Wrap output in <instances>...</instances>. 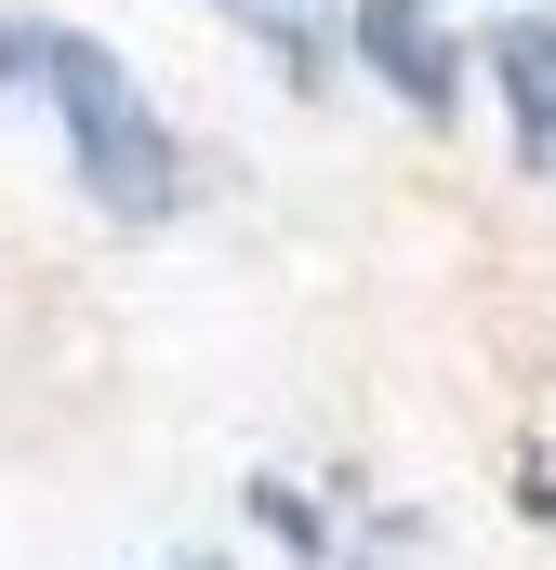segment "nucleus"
<instances>
[{
	"instance_id": "1",
	"label": "nucleus",
	"mask_w": 556,
	"mask_h": 570,
	"mask_svg": "<svg viewBox=\"0 0 556 570\" xmlns=\"http://www.w3.org/2000/svg\"><path fill=\"white\" fill-rule=\"evenodd\" d=\"M13 80L67 120V173H80V199H93L107 226H159V213H172V186H186L172 120L146 107V80L93 40V27L13 13V27H0V94H13Z\"/></svg>"
},
{
	"instance_id": "2",
	"label": "nucleus",
	"mask_w": 556,
	"mask_h": 570,
	"mask_svg": "<svg viewBox=\"0 0 556 570\" xmlns=\"http://www.w3.org/2000/svg\"><path fill=\"white\" fill-rule=\"evenodd\" d=\"M358 53H371V80H398L411 120H450L464 107V53H450L437 0H358Z\"/></svg>"
},
{
	"instance_id": "3",
	"label": "nucleus",
	"mask_w": 556,
	"mask_h": 570,
	"mask_svg": "<svg viewBox=\"0 0 556 570\" xmlns=\"http://www.w3.org/2000/svg\"><path fill=\"white\" fill-rule=\"evenodd\" d=\"M490 94H504V134H517V159L556 186V13L490 27Z\"/></svg>"
},
{
	"instance_id": "4",
	"label": "nucleus",
	"mask_w": 556,
	"mask_h": 570,
	"mask_svg": "<svg viewBox=\"0 0 556 570\" xmlns=\"http://www.w3.org/2000/svg\"><path fill=\"white\" fill-rule=\"evenodd\" d=\"M252 40H305V27H331V0H226Z\"/></svg>"
}]
</instances>
